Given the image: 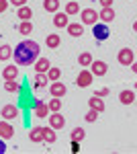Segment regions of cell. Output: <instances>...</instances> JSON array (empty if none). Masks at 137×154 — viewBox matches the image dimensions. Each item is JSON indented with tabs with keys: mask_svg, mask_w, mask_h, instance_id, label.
Listing matches in <instances>:
<instances>
[{
	"mask_svg": "<svg viewBox=\"0 0 137 154\" xmlns=\"http://www.w3.org/2000/svg\"><path fill=\"white\" fill-rule=\"evenodd\" d=\"M117 60H119V64H123V66H131V64L135 62V51H133L131 48H123L121 51H119Z\"/></svg>",
	"mask_w": 137,
	"mask_h": 154,
	"instance_id": "cell-3",
	"label": "cell"
},
{
	"mask_svg": "<svg viewBox=\"0 0 137 154\" xmlns=\"http://www.w3.org/2000/svg\"><path fill=\"white\" fill-rule=\"evenodd\" d=\"M47 82H49L47 74H35V86L43 88V86H47Z\"/></svg>",
	"mask_w": 137,
	"mask_h": 154,
	"instance_id": "cell-28",
	"label": "cell"
},
{
	"mask_svg": "<svg viewBox=\"0 0 137 154\" xmlns=\"http://www.w3.org/2000/svg\"><path fill=\"white\" fill-rule=\"evenodd\" d=\"M88 105H90V109H94V111H98V113H103L104 111V101L100 99V97H92V99H88Z\"/></svg>",
	"mask_w": 137,
	"mask_h": 154,
	"instance_id": "cell-17",
	"label": "cell"
},
{
	"mask_svg": "<svg viewBox=\"0 0 137 154\" xmlns=\"http://www.w3.org/2000/svg\"><path fill=\"white\" fill-rule=\"evenodd\" d=\"M106 72H109L106 62H103V60H92L90 62V74L92 76H104Z\"/></svg>",
	"mask_w": 137,
	"mask_h": 154,
	"instance_id": "cell-4",
	"label": "cell"
},
{
	"mask_svg": "<svg viewBox=\"0 0 137 154\" xmlns=\"http://www.w3.org/2000/svg\"><path fill=\"white\" fill-rule=\"evenodd\" d=\"M33 111H35L37 117H47V115H49V107H47L45 101H37L35 107H33Z\"/></svg>",
	"mask_w": 137,
	"mask_h": 154,
	"instance_id": "cell-14",
	"label": "cell"
},
{
	"mask_svg": "<svg viewBox=\"0 0 137 154\" xmlns=\"http://www.w3.org/2000/svg\"><path fill=\"white\" fill-rule=\"evenodd\" d=\"M43 8L47 12H57L59 11V0H43Z\"/></svg>",
	"mask_w": 137,
	"mask_h": 154,
	"instance_id": "cell-25",
	"label": "cell"
},
{
	"mask_svg": "<svg viewBox=\"0 0 137 154\" xmlns=\"http://www.w3.org/2000/svg\"><path fill=\"white\" fill-rule=\"evenodd\" d=\"M55 140H57V136H55V130L49 125V128H43V142H47V144H55Z\"/></svg>",
	"mask_w": 137,
	"mask_h": 154,
	"instance_id": "cell-22",
	"label": "cell"
},
{
	"mask_svg": "<svg viewBox=\"0 0 137 154\" xmlns=\"http://www.w3.org/2000/svg\"><path fill=\"white\" fill-rule=\"evenodd\" d=\"M47 117H49V125H51L53 130H64L66 117H64L59 111H51V115H47Z\"/></svg>",
	"mask_w": 137,
	"mask_h": 154,
	"instance_id": "cell-5",
	"label": "cell"
},
{
	"mask_svg": "<svg viewBox=\"0 0 137 154\" xmlns=\"http://www.w3.org/2000/svg\"><path fill=\"white\" fill-rule=\"evenodd\" d=\"M92 27H94V29H92V35H94L96 41H104V39L109 37V33H111L109 27H106V23H103V25L96 23V25H92Z\"/></svg>",
	"mask_w": 137,
	"mask_h": 154,
	"instance_id": "cell-6",
	"label": "cell"
},
{
	"mask_svg": "<svg viewBox=\"0 0 137 154\" xmlns=\"http://www.w3.org/2000/svg\"><path fill=\"white\" fill-rule=\"evenodd\" d=\"M16 17L21 19V21H31V17H33V11H31V6H19V11H16Z\"/></svg>",
	"mask_w": 137,
	"mask_h": 154,
	"instance_id": "cell-18",
	"label": "cell"
},
{
	"mask_svg": "<svg viewBox=\"0 0 137 154\" xmlns=\"http://www.w3.org/2000/svg\"><path fill=\"white\" fill-rule=\"evenodd\" d=\"M109 95V88H100L98 93H96V97H106Z\"/></svg>",
	"mask_w": 137,
	"mask_h": 154,
	"instance_id": "cell-37",
	"label": "cell"
},
{
	"mask_svg": "<svg viewBox=\"0 0 137 154\" xmlns=\"http://www.w3.org/2000/svg\"><path fill=\"white\" fill-rule=\"evenodd\" d=\"M98 19H100L103 23H113L115 21V11L113 8H103V11L98 12Z\"/></svg>",
	"mask_w": 137,
	"mask_h": 154,
	"instance_id": "cell-20",
	"label": "cell"
},
{
	"mask_svg": "<svg viewBox=\"0 0 137 154\" xmlns=\"http://www.w3.org/2000/svg\"><path fill=\"white\" fill-rule=\"evenodd\" d=\"M4 91H6V93H19V82L6 80V82H4Z\"/></svg>",
	"mask_w": 137,
	"mask_h": 154,
	"instance_id": "cell-32",
	"label": "cell"
},
{
	"mask_svg": "<svg viewBox=\"0 0 137 154\" xmlns=\"http://www.w3.org/2000/svg\"><path fill=\"white\" fill-rule=\"evenodd\" d=\"M33 68L37 74H47V70L51 68V64H49V60L47 58H37L35 60V64H33Z\"/></svg>",
	"mask_w": 137,
	"mask_h": 154,
	"instance_id": "cell-10",
	"label": "cell"
},
{
	"mask_svg": "<svg viewBox=\"0 0 137 154\" xmlns=\"http://www.w3.org/2000/svg\"><path fill=\"white\" fill-rule=\"evenodd\" d=\"M10 56H12V48L10 45H2V48H0V62L10 60Z\"/></svg>",
	"mask_w": 137,
	"mask_h": 154,
	"instance_id": "cell-27",
	"label": "cell"
},
{
	"mask_svg": "<svg viewBox=\"0 0 137 154\" xmlns=\"http://www.w3.org/2000/svg\"><path fill=\"white\" fill-rule=\"evenodd\" d=\"M47 107H49V111H61V99L53 97V99L47 103Z\"/></svg>",
	"mask_w": 137,
	"mask_h": 154,
	"instance_id": "cell-31",
	"label": "cell"
},
{
	"mask_svg": "<svg viewBox=\"0 0 137 154\" xmlns=\"http://www.w3.org/2000/svg\"><path fill=\"white\" fill-rule=\"evenodd\" d=\"M8 8V0H0V14Z\"/></svg>",
	"mask_w": 137,
	"mask_h": 154,
	"instance_id": "cell-36",
	"label": "cell"
},
{
	"mask_svg": "<svg viewBox=\"0 0 137 154\" xmlns=\"http://www.w3.org/2000/svg\"><path fill=\"white\" fill-rule=\"evenodd\" d=\"M14 136V130H12V125H10V121H0V138L2 140H8V138H12Z\"/></svg>",
	"mask_w": 137,
	"mask_h": 154,
	"instance_id": "cell-12",
	"label": "cell"
},
{
	"mask_svg": "<svg viewBox=\"0 0 137 154\" xmlns=\"http://www.w3.org/2000/svg\"><path fill=\"white\" fill-rule=\"evenodd\" d=\"M19 33H21V35H31V33H33V23H31V21H21Z\"/></svg>",
	"mask_w": 137,
	"mask_h": 154,
	"instance_id": "cell-24",
	"label": "cell"
},
{
	"mask_svg": "<svg viewBox=\"0 0 137 154\" xmlns=\"http://www.w3.org/2000/svg\"><path fill=\"white\" fill-rule=\"evenodd\" d=\"M16 76H19V66H6L2 70V78L4 80H16Z\"/></svg>",
	"mask_w": 137,
	"mask_h": 154,
	"instance_id": "cell-15",
	"label": "cell"
},
{
	"mask_svg": "<svg viewBox=\"0 0 137 154\" xmlns=\"http://www.w3.org/2000/svg\"><path fill=\"white\" fill-rule=\"evenodd\" d=\"M59 76H61V70H59V68H49V70H47V78H49V82L59 80Z\"/></svg>",
	"mask_w": 137,
	"mask_h": 154,
	"instance_id": "cell-30",
	"label": "cell"
},
{
	"mask_svg": "<svg viewBox=\"0 0 137 154\" xmlns=\"http://www.w3.org/2000/svg\"><path fill=\"white\" fill-rule=\"evenodd\" d=\"M80 21L82 25H96L98 23V12L94 8H84V11H80Z\"/></svg>",
	"mask_w": 137,
	"mask_h": 154,
	"instance_id": "cell-2",
	"label": "cell"
},
{
	"mask_svg": "<svg viewBox=\"0 0 137 154\" xmlns=\"http://www.w3.org/2000/svg\"><path fill=\"white\" fill-rule=\"evenodd\" d=\"M92 76L90 70H80V74H78V78H76V84L80 86V88H86V86H90L92 84Z\"/></svg>",
	"mask_w": 137,
	"mask_h": 154,
	"instance_id": "cell-9",
	"label": "cell"
},
{
	"mask_svg": "<svg viewBox=\"0 0 137 154\" xmlns=\"http://www.w3.org/2000/svg\"><path fill=\"white\" fill-rule=\"evenodd\" d=\"M80 150V144L78 142H72V152H78Z\"/></svg>",
	"mask_w": 137,
	"mask_h": 154,
	"instance_id": "cell-39",
	"label": "cell"
},
{
	"mask_svg": "<svg viewBox=\"0 0 137 154\" xmlns=\"http://www.w3.org/2000/svg\"><path fill=\"white\" fill-rule=\"evenodd\" d=\"M119 101H121L123 105H133V103H135V93H133V91H123V93L119 95Z\"/></svg>",
	"mask_w": 137,
	"mask_h": 154,
	"instance_id": "cell-19",
	"label": "cell"
},
{
	"mask_svg": "<svg viewBox=\"0 0 137 154\" xmlns=\"http://www.w3.org/2000/svg\"><path fill=\"white\" fill-rule=\"evenodd\" d=\"M103 8H113V0H98Z\"/></svg>",
	"mask_w": 137,
	"mask_h": 154,
	"instance_id": "cell-35",
	"label": "cell"
},
{
	"mask_svg": "<svg viewBox=\"0 0 137 154\" xmlns=\"http://www.w3.org/2000/svg\"><path fill=\"white\" fill-rule=\"evenodd\" d=\"M0 117L6 119V121H12V119L19 117V107L16 105H4L2 111H0Z\"/></svg>",
	"mask_w": 137,
	"mask_h": 154,
	"instance_id": "cell-8",
	"label": "cell"
},
{
	"mask_svg": "<svg viewBox=\"0 0 137 154\" xmlns=\"http://www.w3.org/2000/svg\"><path fill=\"white\" fill-rule=\"evenodd\" d=\"M39 43L37 41H21L16 48L12 49V56H14V64L16 66H33L35 60L39 58Z\"/></svg>",
	"mask_w": 137,
	"mask_h": 154,
	"instance_id": "cell-1",
	"label": "cell"
},
{
	"mask_svg": "<svg viewBox=\"0 0 137 154\" xmlns=\"http://www.w3.org/2000/svg\"><path fill=\"white\" fill-rule=\"evenodd\" d=\"M29 140H31L33 144H41L43 142V128H41V125L31 128V131H29Z\"/></svg>",
	"mask_w": 137,
	"mask_h": 154,
	"instance_id": "cell-13",
	"label": "cell"
},
{
	"mask_svg": "<svg viewBox=\"0 0 137 154\" xmlns=\"http://www.w3.org/2000/svg\"><path fill=\"white\" fill-rule=\"evenodd\" d=\"M98 115H100V113H98V111H94V109H90V111H88V113H86V115H84V119H86V121H96V119H98Z\"/></svg>",
	"mask_w": 137,
	"mask_h": 154,
	"instance_id": "cell-33",
	"label": "cell"
},
{
	"mask_svg": "<svg viewBox=\"0 0 137 154\" xmlns=\"http://www.w3.org/2000/svg\"><path fill=\"white\" fill-rule=\"evenodd\" d=\"M45 43H47V48L57 49V48H59V43H61V37L57 35V33H49L47 39H45Z\"/></svg>",
	"mask_w": 137,
	"mask_h": 154,
	"instance_id": "cell-21",
	"label": "cell"
},
{
	"mask_svg": "<svg viewBox=\"0 0 137 154\" xmlns=\"http://www.w3.org/2000/svg\"><path fill=\"white\" fill-rule=\"evenodd\" d=\"M8 4H12V6L19 8V6H25V4H27V0H8Z\"/></svg>",
	"mask_w": 137,
	"mask_h": 154,
	"instance_id": "cell-34",
	"label": "cell"
},
{
	"mask_svg": "<svg viewBox=\"0 0 137 154\" xmlns=\"http://www.w3.org/2000/svg\"><path fill=\"white\" fill-rule=\"evenodd\" d=\"M53 14H55V17H53V25H55L57 29H66V27H68V23H70V17L68 14H66V12H53Z\"/></svg>",
	"mask_w": 137,
	"mask_h": 154,
	"instance_id": "cell-11",
	"label": "cell"
},
{
	"mask_svg": "<svg viewBox=\"0 0 137 154\" xmlns=\"http://www.w3.org/2000/svg\"><path fill=\"white\" fill-rule=\"evenodd\" d=\"M68 33L72 37H82V33H84V25L82 23H68Z\"/></svg>",
	"mask_w": 137,
	"mask_h": 154,
	"instance_id": "cell-16",
	"label": "cell"
},
{
	"mask_svg": "<svg viewBox=\"0 0 137 154\" xmlns=\"http://www.w3.org/2000/svg\"><path fill=\"white\" fill-rule=\"evenodd\" d=\"M49 93H51V97H57V99H61V97H66L68 88H66V84H64V82H59V80H53V82L49 84Z\"/></svg>",
	"mask_w": 137,
	"mask_h": 154,
	"instance_id": "cell-7",
	"label": "cell"
},
{
	"mask_svg": "<svg viewBox=\"0 0 137 154\" xmlns=\"http://www.w3.org/2000/svg\"><path fill=\"white\" fill-rule=\"evenodd\" d=\"M66 14H68V17H72V14H78V12H80V6H78V0H70L68 4H66Z\"/></svg>",
	"mask_w": 137,
	"mask_h": 154,
	"instance_id": "cell-23",
	"label": "cell"
},
{
	"mask_svg": "<svg viewBox=\"0 0 137 154\" xmlns=\"http://www.w3.org/2000/svg\"><path fill=\"white\" fill-rule=\"evenodd\" d=\"M6 152V144H4V140L0 138V154H4Z\"/></svg>",
	"mask_w": 137,
	"mask_h": 154,
	"instance_id": "cell-38",
	"label": "cell"
},
{
	"mask_svg": "<svg viewBox=\"0 0 137 154\" xmlns=\"http://www.w3.org/2000/svg\"><path fill=\"white\" fill-rule=\"evenodd\" d=\"M84 136H86V131L82 130V128H76V130L72 131L70 140H72V142H82V140H84Z\"/></svg>",
	"mask_w": 137,
	"mask_h": 154,
	"instance_id": "cell-26",
	"label": "cell"
},
{
	"mask_svg": "<svg viewBox=\"0 0 137 154\" xmlns=\"http://www.w3.org/2000/svg\"><path fill=\"white\" fill-rule=\"evenodd\" d=\"M90 62H92V56L88 54V51H84V54H80V56H78V64H80V66H84V68H86V66H90Z\"/></svg>",
	"mask_w": 137,
	"mask_h": 154,
	"instance_id": "cell-29",
	"label": "cell"
}]
</instances>
